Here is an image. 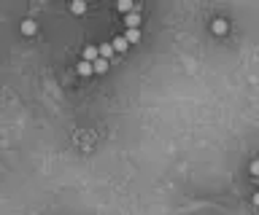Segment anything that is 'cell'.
Masks as SVG:
<instances>
[{"label": "cell", "mask_w": 259, "mask_h": 215, "mask_svg": "<svg viewBox=\"0 0 259 215\" xmlns=\"http://www.w3.org/2000/svg\"><path fill=\"white\" fill-rule=\"evenodd\" d=\"M70 13H76V16L86 13V3H84V0H76V3H70Z\"/></svg>", "instance_id": "cell-10"}, {"label": "cell", "mask_w": 259, "mask_h": 215, "mask_svg": "<svg viewBox=\"0 0 259 215\" xmlns=\"http://www.w3.org/2000/svg\"><path fill=\"white\" fill-rule=\"evenodd\" d=\"M97 57H100V59H108V62H111V57H114L111 40H108V43H97Z\"/></svg>", "instance_id": "cell-5"}, {"label": "cell", "mask_w": 259, "mask_h": 215, "mask_svg": "<svg viewBox=\"0 0 259 215\" xmlns=\"http://www.w3.org/2000/svg\"><path fill=\"white\" fill-rule=\"evenodd\" d=\"M76 73H78V76H81V78H89V76H95V70H92V62H84V59H81V62L76 65Z\"/></svg>", "instance_id": "cell-6"}, {"label": "cell", "mask_w": 259, "mask_h": 215, "mask_svg": "<svg viewBox=\"0 0 259 215\" xmlns=\"http://www.w3.org/2000/svg\"><path fill=\"white\" fill-rule=\"evenodd\" d=\"M19 30H22L24 38H35V35H38V22H35L32 16H24L22 24H19Z\"/></svg>", "instance_id": "cell-2"}, {"label": "cell", "mask_w": 259, "mask_h": 215, "mask_svg": "<svg viewBox=\"0 0 259 215\" xmlns=\"http://www.w3.org/2000/svg\"><path fill=\"white\" fill-rule=\"evenodd\" d=\"M84 62H95L97 59V46H84Z\"/></svg>", "instance_id": "cell-8"}, {"label": "cell", "mask_w": 259, "mask_h": 215, "mask_svg": "<svg viewBox=\"0 0 259 215\" xmlns=\"http://www.w3.org/2000/svg\"><path fill=\"white\" fill-rule=\"evenodd\" d=\"M122 38H124V40H127V43L132 46V43H138V40H141V30H127Z\"/></svg>", "instance_id": "cell-9"}, {"label": "cell", "mask_w": 259, "mask_h": 215, "mask_svg": "<svg viewBox=\"0 0 259 215\" xmlns=\"http://www.w3.org/2000/svg\"><path fill=\"white\" fill-rule=\"evenodd\" d=\"M249 175H251V178H257V175H259V164H257V159H251V164H249Z\"/></svg>", "instance_id": "cell-11"}, {"label": "cell", "mask_w": 259, "mask_h": 215, "mask_svg": "<svg viewBox=\"0 0 259 215\" xmlns=\"http://www.w3.org/2000/svg\"><path fill=\"white\" fill-rule=\"evenodd\" d=\"M208 30H211V35L222 38V35H227V32H230V22L224 16H214V19H211V24H208Z\"/></svg>", "instance_id": "cell-1"}, {"label": "cell", "mask_w": 259, "mask_h": 215, "mask_svg": "<svg viewBox=\"0 0 259 215\" xmlns=\"http://www.w3.org/2000/svg\"><path fill=\"white\" fill-rule=\"evenodd\" d=\"M111 49H114V54H124V51L130 49V43H127V40H124L122 35H116L114 40H111Z\"/></svg>", "instance_id": "cell-4"}, {"label": "cell", "mask_w": 259, "mask_h": 215, "mask_svg": "<svg viewBox=\"0 0 259 215\" xmlns=\"http://www.w3.org/2000/svg\"><path fill=\"white\" fill-rule=\"evenodd\" d=\"M108 65H111L108 59H100V57H97L95 62H92V70H95L97 76H103V73H108Z\"/></svg>", "instance_id": "cell-7"}, {"label": "cell", "mask_w": 259, "mask_h": 215, "mask_svg": "<svg viewBox=\"0 0 259 215\" xmlns=\"http://www.w3.org/2000/svg\"><path fill=\"white\" fill-rule=\"evenodd\" d=\"M141 13L138 11H132V13H127V16H124V24H127V30H141Z\"/></svg>", "instance_id": "cell-3"}]
</instances>
